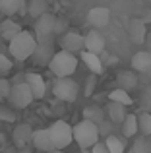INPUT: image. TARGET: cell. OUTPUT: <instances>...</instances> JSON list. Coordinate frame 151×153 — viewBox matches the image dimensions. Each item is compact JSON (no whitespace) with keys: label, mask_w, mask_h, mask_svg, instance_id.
Here are the masks:
<instances>
[{"label":"cell","mask_w":151,"mask_h":153,"mask_svg":"<svg viewBox=\"0 0 151 153\" xmlns=\"http://www.w3.org/2000/svg\"><path fill=\"white\" fill-rule=\"evenodd\" d=\"M27 14L37 19L41 16L49 14V0H29L27 2Z\"/></svg>","instance_id":"obj_24"},{"label":"cell","mask_w":151,"mask_h":153,"mask_svg":"<svg viewBox=\"0 0 151 153\" xmlns=\"http://www.w3.org/2000/svg\"><path fill=\"white\" fill-rule=\"evenodd\" d=\"M132 153H151V143L147 142V136H141L134 142Z\"/></svg>","instance_id":"obj_29"},{"label":"cell","mask_w":151,"mask_h":153,"mask_svg":"<svg viewBox=\"0 0 151 153\" xmlns=\"http://www.w3.org/2000/svg\"><path fill=\"white\" fill-rule=\"evenodd\" d=\"M138 122H140V134L141 136H151V112L149 111H141L138 114Z\"/></svg>","instance_id":"obj_26"},{"label":"cell","mask_w":151,"mask_h":153,"mask_svg":"<svg viewBox=\"0 0 151 153\" xmlns=\"http://www.w3.org/2000/svg\"><path fill=\"white\" fill-rule=\"evenodd\" d=\"M79 56H81V62L87 66V70L91 72V74H103V70H105V64H103L101 56L95 54V52H89V51H83L79 52Z\"/></svg>","instance_id":"obj_17"},{"label":"cell","mask_w":151,"mask_h":153,"mask_svg":"<svg viewBox=\"0 0 151 153\" xmlns=\"http://www.w3.org/2000/svg\"><path fill=\"white\" fill-rule=\"evenodd\" d=\"M109 101H114V103L126 105V107L134 105V99H132V95H130V91L122 89V87H116V89L110 91V93H109Z\"/></svg>","instance_id":"obj_25"},{"label":"cell","mask_w":151,"mask_h":153,"mask_svg":"<svg viewBox=\"0 0 151 153\" xmlns=\"http://www.w3.org/2000/svg\"><path fill=\"white\" fill-rule=\"evenodd\" d=\"M110 128H113V122H110L109 118H107L103 124H99V130H101V134L105 136V138H107V136H110Z\"/></svg>","instance_id":"obj_35"},{"label":"cell","mask_w":151,"mask_h":153,"mask_svg":"<svg viewBox=\"0 0 151 153\" xmlns=\"http://www.w3.org/2000/svg\"><path fill=\"white\" fill-rule=\"evenodd\" d=\"M0 120H6V122H14L16 120V114L8 108H0Z\"/></svg>","instance_id":"obj_34"},{"label":"cell","mask_w":151,"mask_h":153,"mask_svg":"<svg viewBox=\"0 0 151 153\" xmlns=\"http://www.w3.org/2000/svg\"><path fill=\"white\" fill-rule=\"evenodd\" d=\"M53 93L58 101L74 103L79 95V83L72 78H58L53 85Z\"/></svg>","instance_id":"obj_4"},{"label":"cell","mask_w":151,"mask_h":153,"mask_svg":"<svg viewBox=\"0 0 151 153\" xmlns=\"http://www.w3.org/2000/svg\"><path fill=\"white\" fill-rule=\"evenodd\" d=\"M12 66H14V64H12V60L8 58L6 54H2V52H0V76H6L8 72L12 70Z\"/></svg>","instance_id":"obj_32"},{"label":"cell","mask_w":151,"mask_h":153,"mask_svg":"<svg viewBox=\"0 0 151 153\" xmlns=\"http://www.w3.org/2000/svg\"><path fill=\"white\" fill-rule=\"evenodd\" d=\"M33 134H35V130L29 126V124H18V126L14 128V132H12V138H14L16 147L25 149V147L33 142Z\"/></svg>","instance_id":"obj_13"},{"label":"cell","mask_w":151,"mask_h":153,"mask_svg":"<svg viewBox=\"0 0 151 153\" xmlns=\"http://www.w3.org/2000/svg\"><path fill=\"white\" fill-rule=\"evenodd\" d=\"M101 138V130H99V124L91 122V120H79L74 126V142L78 143L81 149H91L95 143H99Z\"/></svg>","instance_id":"obj_2"},{"label":"cell","mask_w":151,"mask_h":153,"mask_svg":"<svg viewBox=\"0 0 151 153\" xmlns=\"http://www.w3.org/2000/svg\"><path fill=\"white\" fill-rule=\"evenodd\" d=\"M33 147L41 153H50L54 149V142L53 136H50V128H41V130H35L33 134Z\"/></svg>","instance_id":"obj_11"},{"label":"cell","mask_w":151,"mask_h":153,"mask_svg":"<svg viewBox=\"0 0 151 153\" xmlns=\"http://www.w3.org/2000/svg\"><path fill=\"white\" fill-rule=\"evenodd\" d=\"M60 47L62 51L68 52H83L85 51V35L78 33V31H68L60 37Z\"/></svg>","instance_id":"obj_8"},{"label":"cell","mask_w":151,"mask_h":153,"mask_svg":"<svg viewBox=\"0 0 151 153\" xmlns=\"http://www.w3.org/2000/svg\"><path fill=\"white\" fill-rule=\"evenodd\" d=\"M49 70L56 78H70L78 70V56L74 52H68V51H58L54 54V58L50 60Z\"/></svg>","instance_id":"obj_3"},{"label":"cell","mask_w":151,"mask_h":153,"mask_svg":"<svg viewBox=\"0 0 151 153\" xmlns=\"http://www.w3.org/2000/svg\"><path fill=\"white\" fill-rule=\"evenodd\" d=\"M105 112H107V118H109L113 124H122V122H124V118L128 116V112H126V105L114 103V101L107 103Z\"/></svg>","instance_id":"obj_16"},{"label":"cell","mask_w":151,"mask_h":153,"mask_svg":"<svg viewBox=\"0 0 151 153\" xmlns=\"http://www.w3.org/2000/svg\"><path fill=\"white\" fill-rule=\"evenodd\" d=\"M33 99H35V95L31 91V87L27 85V82H19V83H12V91L6 101L14 108H25L33 103Z\"/></svg>","instance_id":"obj_5"},{"label":"cell","mask_w":151,"mask_h":153,"mask_svg":"<svg viewBox=\"0 0 151 153\" xmlns=\"http://www.w3.org/2000/svg\"><path fill=\"white\" fill-rule=\"evenodd\" d=\"M25 82H27V85L31 87L35 99H43V97H45L47 83H45V79H43L41 74H37V72H27V74H25Z\"/></svg>","instance_id":"obj_14"},{"label":"cell","mask_w":151,"mask_h":153,"mask_svg":"<svg viewBox=\"0 0 151 153\" xmlns=\"http://www.w3.org/2000/svg\"><path fill=\"white\" fill-rule=\"evenodd\" d=\"M140 103H141V107H144L145 111H147V108H151V85H147L144 91H141Z\"/></svg>","instance_id":"obj_33"},{"label":"cell","mask_w":151,"mask_h":153,"mask_svg":"<svg viewBox=\"0 0 151 153\" xmlns=\"http://www.w3.org/2000/svg\"><path fill=\"white\" fill-rule=\"evenodd\" d=\"M25 10V0H0V12L8 18Z\"/></svg>","instance_id":"obj_22"},{"label":"cell","mask_w":151,"mask_h":153,"mask_svg":"<svg viewBox=\"0 0 151 153\" xmlns=\"http://www.w3.org/2000/svg\"><path fill=\"white\" fill-rule=\"evenodd\" d=\"M70 31V22L68 18H64V16H56V23H54V35L56 37H62L64 33H68Z\"/></svg>","instance_id":"obj_28"},{"label":"cell","mask_w":151,"mask_h":153,"mask_svg":"<svg viewBox=\"0 0 151 153\" xmlns=\"http://www.w3.org/2000/svg\"><path fill=\"white\" fill-rule=\"evenodd\" d=\"M8 49H10V54L14 56L16 60L23 62V60L33 56L35 49H37V37H35V33H31V31H21L19 35H16V37L8 43Z\"/></svg>","instance_id":"obj_1"},{"label":"cell","mask_w":151,"mask_h":153,"mask_svg":"<svg viewBox=\"0 0 151 153\" xmlns=\"http://www.w3.org/2000/svg\"><path fill=\"white\" fill-rule=\"evenodd\" d=\"M138 72H134V70H120L116 74V83H118V87H122V89H126V91H134L138 87Z\"/></svg>","instance_id":"obj_19"},{"label":"cell","mask_w":151,"mask_h":153,"mask_svg":"<svg viewBox=\"0 0 151 153\" xmlns=\"http://www.w3.org/2000/svg\"><path fill=\"white\" fill-rule=\"evenodd\" d=\"M105 143H107V147H109V151H110V153H126V146H124V142H122L120 138H116L114 134L107 136V138H105Z\"/></svg>","instance_id":"obj_27"},{"label":"cell","mask_w":151,"mask_h":153,"mask_svg":"<svg viewBox=\"0 0 151 153\" xmlns=\"http://www.w3.org/2000/svg\"><path fill=\"white\" fill-rule=\"evenodd\" d=\"M132 64V70L138 72V74H147L151 70V52L149 51H138L136 54L130 60Z\"/></svg>","instance_id":"obj_15"},{"label":"cell","mask_w":151,"mask_h":153,"mask_svg":"<svg viewBox=\"0 0 151 153\" xmlns=\"http://www.w3.org/2000/svg\"><path fill=\"white\" fill-rule=\"evenodd\" d=\"M50 136L56 149H66L74 142V126H70L66 120H56L50 126Z\"/></svg>","instance_id":"obj_6"},{"label":"cell","mask_w":151,"mask_h":153,"mask_svg":"<svg viewBox=\"0 0 151 153\" xmlns=\"http://www.w3.org/2000/svg\"><path fill=\"white\" fill-rule=\"evenodd\" d=\"M50 153H66V151H64V149H56V147H54V149L50 151Z\"/></svg>","instance_id":"obj_37"},{"label":"cell","mask_w":151,"mask_h":153,"mask_svg":"<svg viewBox=\"0 0 151 153\" xmlns=\"http://www.w3.org/2000/svg\"><path fill=\"white\" fill-rule=\"evenodd\" d=\"M54 23H56V16L54 14H45L35 22V37L37 43H54Z\"/></svg>","instance_id":"obj_7"},{"label":"cell","mask_w":151,"mask_h":153,"mask_svg":"<svg viewBox=\"0 0 151 153\" xmlns=\"http://www.w3.org/2000/svg\"><path fill=\"white\" fill-rule=\"evenodd\" d=\"M54 54H56L54 43H37V49L31 58H33V64H37V66H49Z\"/></svg>","instance_id":"obj_10"},{"label":"cell","mask_w":151,"mask_h":153,"mask_svg":"<svg viewBox=\"0 0 151 153\" xmlns=\"http://www.w3.org/2000/svg\"><path fill=\"white\" fill-rule=\"evenodd\" d=\"M91 153H110V151H109V147H107L105 142H99L91 147Z\"/></svg>","instance_id":"obj_36"},{"label":"cell","mask_w":151,"mask_h":153,"mask_svg":"<svg viewBox=\"0 0 151 153\" xmlns=\"http://www.w3.org/2000/svg\"><path fill=\"white\" fill-rule=\"evenodd\" d=\"M87 22L89 25H93L95 29H101V27H107L110 22V10L105 6H95L87 12Z\"/></svg>","instance_id":"obj_12"},{"label":"cell","mask_w":151,"mask_h":153,"mask_svg":"<svg viewBox=\"0 0 151 153\" xmlns=\"http://www.w3.org/2000/svg\"><path fill=\"white\" fill-rule=\"evenodd\" d=\"M83 118L91 120L95 124H103L107 120V112H105V108L97 107V105H89V107L83 108Z\"/></svg>","instance_id":"obj_23"},{"label":"cell","mask_w":151,"mask_h":153,"mask_svg":"<svg viewBox=\"0 0 151 153\" xmlns=\"http://www.w3.org/2000/svg\"><path fill=\"white\" fill-rule=\"evenodd\" d=\"M10 91H12V82L6 78V76H0V101L8 99Z\"/></svg>","instance_id":"obj_30"},{"label":"cell","mask_w":151,"mask_h":153,"mask_svg":"<svg viewBox=\"0 0 151 153\" xmlns=\"http://www.w3.org/2000/svg\"><path fill=\"white\" fill-rule=\"evenodd\" d=\"M147 76H151V70H149V72H147Z\"/></svg>","instance_id":"obj_38"},{"label":"cell","mask_w":151,"mask_h":153,"mask_svg":"<svg viewBox=\"0 0 151 153\" xmlns=\"http://www.w3.org/2000/svg\"><path fill=\"white\" fill-rule=\"evenodd\" d=\"M128 37L134 45H144L147 39V25L141 18H132L128 23Z\"/></svg>","instance_id":"obj_9"},{"label":"cell","mask_w":151,"mask_h":153,"mask_svg":"<svg viewBox=\"0 0 151 153\" xmlns=\"http://www.w3.org/2000/svg\"><path fill=\"white\" fill-rule=\"evenodd\" d=\"M95 87H97V74H91L85 82V89H83V95L85 97H91L95 93Z\"/></svg>","instance_id":"obj_31"},{"label":"cell","mask_w":151,"mask_h":153,"mask_svg":"<svg viewBox=\"0 0 151 153\" xmlns=\"http://www.w3.org/2000/svg\"><path fill=\"white\" fill-rule=\"evenodd\" d=\"M21 31H23L21 25H19L18 22H14V19H10V18L4 19V22L0 23V37H2L4 41H8V43H10L16 35H19Z\"/></svg>","instance_id":"obj_20"},{"label":"cell","mask_w":151,"mask_h":153,"mask_svg":"<svg viewBox=\"0 0 151 153\" xmlns=\"http://www.w3.org/2000/svg\"><path fill=\"white\" fill-rule=\"evenodd\" d=\"M85 51L95 52V54H101L105 51V37L99 33L97 29H91L85 35Z\"/></svg>","instance_id":"obj_18"},{"label":"cell","mask_w":151,"mask_h":153,"mask_svg":"<svg viewBox=\"0 0 151 153\" xmlns=\"http://www.w3.org/2000/svg\"><path fill=\"white\" fill-rule=\"evenodd\" d=\"M122 128V134H124V138H136L138 134H140V122H138V114H130L124 118V122L120 124Z\"/></svg>","instance_id":"obj_21"}]
</instances>
